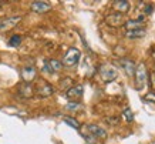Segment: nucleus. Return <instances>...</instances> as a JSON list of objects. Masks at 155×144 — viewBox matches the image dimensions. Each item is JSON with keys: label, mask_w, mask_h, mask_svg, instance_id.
Instances as JSON below:
<instances>
[{"label": "nucleus", "mask_w": 155, "mask_h": 144, "mask_svg": "<svg viewBox=\"0 0 155 144\" xmlns=\"http://www.w3.org/2000/svg\"><path fill=\"white\" fill-rule=\"evenodd\" d=\"M134 76H135V87L138 88V90H141L142 87H145L147 80H148V71H147V66L144 64V63L137 64Z\"/></svg>", "instance_id": "f257e3e1"}, {"label": "nucleus", "mask_w": 155, "mask_h": 144, "mask_svg": "<svg viewBox=\"0 0 155 144\" xmlns=\"http://www.w3.org/2000/svg\"><path fill=\"white\" fill-rule=\"evenodd\" d=\"M100 76H101V79H103L104 81L110 83V81H113V80L117 79L118 71H117V69H115L113 64L105 63V64L100 66Z\"/></svg>", "instance_id": "f03ea898"}, {"label": "nucleus", "mask_w": 155, "mask_h": 144, "mask_svg": "<svg viewBox=\"0 0 155 144\" xmlns=\"http://www.w3.org/2000/svg\"><path fill=\"white\" fill-rule=\"evenodd\" d=\"M81 57V53L78 49H74V47H71L67 50V53L64 54V59H63V66H67V67H73L78 63Z\"/></svg>", "instance_id": "7ed1b4c3"}, {"label": "nucleus", "mask_w": 155, "mask_h": 144, "mask_svg": "<svg viewBox=\"0 0 155 144\" xmlns=\"http://www.w3.org/2000/svg\"><path fill=\"white\" fill-rule=\"evenodd\" d=\"M21 17L20 16H10V17H5V19L0 20V33H6L14 29L17 24L20 23Z\"/></svg>", "instance_id": "20e7f679"}, {"label": "nucleus", "mask_w": 155, "mask_h": 144, "mask_svg": "<svg viewBox=\"0 0 155 144\" xmlns=\"http://www.w3.org/2000/svg\"><path fill=\"white\" fill-rule=\"evenodd\" d=\"M83 93H84V87L81 84H75L71 88H68L66 91V97L70 100V101H75L78 103L81 97H83Z\"/></svg>", "instance_id": "39448f33"}, {"label": "nucleus", "mask_w": 155, "mask_h": 144, "mask_svg": "<svg viewBox=\"0 0 155 144\" xmlns=\"http://www.w3.org/2000/svg\"><path fill=\"white\" fill-rule=\"evenodd\" d=\"M105 22H107V24L111 26V27H120V26H124L125 19H124V14L122 13L114 12V13L108 14L107 17H105Z\"/></svg>", "instance_id": "423d86ee"}, {"label": "nucleus", "mask_w": 155, "mask_h": 144, "mask_svg": "<svg viewBox=\"0 0 155 144\" xmlns=\"http://www.w3.org/2000/svg\"><path fill=\"white\" fill-rule=\"evenodd\" d=\"M34 93L37 94L38 97L46 98V97H50V96L54 93V88H53L51 84L46 83V81H41V83L37 86V88H34Z\"/></svg>", "instance_id": "0eeeda50"}, {"label": "nucleus", "mask_w": 155, "mask_h": 144, "mask_svg": "<svg viewBox=\"0 0 155 144\" xmlns=\"http://www.w3.org/2000/svg\"><path fill=\"white\" fill-rule=\"evenodd\" d=\"M145 22V17L144 16H140L137 19H131V20H125L124 23V27L127 32H131V30H138V29H142V24Z\"/></svg>", "instance_id": "6e6552de"}, {"label": "nucleus", "mask_w": 155, "mask_h": 144, "mask_svg": "<svg viewBox=\"0 0 155 144\" xmlns=\"http://www.w3.org/2000/svg\"><path fill=\"white\" fill-rule=\"evenodd\" d=\"M87 130H88V134H91L94 139H105L107 137V131L97 124H88Z\"/></svg>", "instance_id": "1a4fd4ad"}, {"label": "nucleus", "mask_w": 155, "mask_h": 144, "mask_svg": "<svg viewBox=\"0 0 155 144\" xmlns=\"http://www.w3.org/2000/svg\"><path fill=\"white\" fill-rule=\"evenodd\" d=\"M120 66L124 69V71L127 73V76H134L135 67H137L134 60H131V59H121V60H120Z\"/></svg>", "instance_id": "9d476101"}, {"label": "nucleus", "mask_w": 155, "mask_h": 144, "mask_svg": "<svg viewBox=\"0 0 155 144\" xmlns=\"http://www.w3.org/2000/svg\"><path fill=\"white\" fill-rule=\"evenodd\" d=\"M63 69V63L58 60H48L46 61V64H44V71H47V73H50V74H53V73H58L60 70Z\"/></svg>", "instance_id": "9b49d317"}, {"label": "nucleus", "mask_w": 155, "mask_h": 144, "mask_svg": "<svg viewBox=\"0 0 155 144\" xmlns=\"http://www.w3.org/2000/svg\"><path fill=\"white\" fill-rule=\"evenodd\" d=\"M37 76V70L34 69L33 66H28V67H24L21 70V77H23L24 83H31Z\"/></svg>", "instance_id": "f8f14e48"}, {"label": "nucleus", "mask_w": 155, "mask_h": 144, "mask_svg": "<svg viewBox=\"0 0 155 144\" xmlns=\"http://www.w3.org/2000/svg\"><path fill=\"white\" fill-rule=\"evenodd\" d=\"M30 9L36 13H46L48 10H51V5L47 2H33L30 5Z\"/></svg>", "instance_id": "ddd939ff"}, {"label": "nucleus", "mask_w": 155, "mask_h": 144, "mask_svg": "<svg viewBox=\"0 0 155 144\" xmlns=\"http://www.w3.org/2000/svg\"><path fill=\"white\" fill-rule=\"evenodd\" d=\"M19 94L21 96V97L24 98H30L34 96V88L33 86L30 83H24V84H20L19 87Z\"/></svg>", "instance_id": "4468645a"}, {"label": "nucleus", "mask_w": 155, "mask_h": 144, "mask_svg": "<svg viewBox=\"0 0 155 144\" xmlns=\"http://www.w3.org/2000/svg\"><path fill=\"white\" fill-rule=\"evenodd\" d=\"M145 36V29H138V30H131V32L125 33V37L131 39V40H137V39H141Z\"/></svg>", "instance_id": "2eb2a0df"}, {"label": "nucleus", "mask_w": 155, "mask_h": 144, "mask_svg": "<svg viewBox=\"0 0 155 144\" xmlns=\"http://www.w3.org/2000/svg\"><path fill=\"white\" fill-rule=\"evenodd\" d=\"M114 9L117 10L118 13H124V12H127V10L130 9V3H128V2H124V0H121V2H114Z\"/></svg>", "instance_id": "dca6fc26"}, {"label": "nucleus", "mask_w": 155, "mask_h": 144, "mask_svg": "<svg viewBox=\"0 0 155 144\" xmlns=\"http://www.w3.org/2000/svg\"><path fill=\"white\" fill-rule=\"evenodd\" d=\"M73 86H74V80L70 79V77H66V79H63L60 81V87L63 88V90H66V91L68 88L73 87Z\"/></svg>", "instance_id": "f3484780"}, {"label": "nucleus", "mask_w": 155, "mask_h": 144, "mask_svg": "<svg viewBox=\"0 0 155 144\" xmlns=\"http://www.w3.org/2000/svg\"><path fill=\"white\" fill-rule=\"evenodd\" d=\"M63 120H64V123H66V124H68V125H70V127H73V129H75V130H78V129H80V127H81V125H80V123H78V121L75 120L74 117H64Z\"/></svg>", "instance_id": "a211bd4d"}, {"label": "nucleus", "mask_w": 155, "mask_h": 144, "mask_svg": "<svg viewBox=\"0 0 155 144\" xmlns=\"http://www.w3.org/2000/svg\"><path fill=\"white\" fill-rule=\"evenodd\" d=\"M21 40H23V37L20 36V34H14V36H12L9 40V46L12 47H19L20 44H21Z\"/></svg>", "instance_id": "6ab92c4d"}, {"label": "nucleus", "mask_w": 155, "mask_h": 144, "mask_svg": "<svg viewBox=\"0 0 155 144\" xmlns=\"http://www.w3.org/2000/svg\"><path fill=\"white\" fill-rule=\"evenodd\" d=\"M122 117H124V120L127 121V123H132V121H134V114L131 113V110H130L128 107H125V108L122 110Z\"/></svg>", "instance_id": "aec40b11"}, {"label": "nucleus", "mask_w": 155, "mask_h": 144, "mask_svg": "<svg viewBox=\"0 0 155 144\" xmlns=\"http://www.w3.org/2000/svg\"><path fill=\"white\" fill-rule=\"evenodd\" d=\"M80 108H81V104L80 103H75V101H70L66 106V110H68V111H77V110H80Z\"/></svg>", "instance_id": "412c9836"}, {"label": "nucleus", "mask_w": 155, "mask_h": 144, "mask_svg": "<svg viewBox=\"0 0 155 144\" xmlns=\"http://www.w3.org/2000/svg\"><path fill=\"white\" fill-rule=\"evenodd\" d=\"M144 100L145 101H154L155 103V91H150L144 96Z\"/></svg>", "instance_id": "4be33fe9"}, {"label": "nucleus", "mask_w": 155, "mask_h": 144, "mask_svg": "<svg viewBox=\"0 0 155 144\" xmlns=\"http://www.w3.org/2000/svg\"><path fill=\"white\" fill-rule=\"evenodd\" d=\"M83 137H84L85 141H87L88 144H95V140H97V139H94L91 134H83Z\"/></svg>", "instance_id": "5701e85b"}, {"label": "nucleus", "mask_w": 155, "mask_h": 144, "mask_svg": "<svg viewBox=\"0 0 155 144\" xmlns=\"http://www.w3.org/2000/svg\"><path fill=\"white\" fill-rule=\"evenodd\" d=\"M150 83H151V87L154 88V91H155V71H151L150 73Z\"/></svg>", "instance_id": "b1692460"}, {"label": "nucleus", "mask_w": 155, "mask_h": 144, "mask_svg": "<svg viewBox=\"0 0 155 144\" xmlns=\"http://www.w3.org/2000/svg\"><path fill=\"white\" fill-rule=\"evenodd\" d=\"M152 10H154V6H152V5H147V6H145V13H147V14L152 13Z\"/></svg>", "instance_id": "393cba45"}, {"label": "nucleus", "mask_w": 155, "mask_h": 144, "mask_svg": "<svg viewBox=\"0 0 155 144\" xmlns=\"http://www.w3.org/2000/svg\"><path fill=\"white\" fill-rule=\"evenodd\" d=\"M152 57H154V61H155V51H154V53H152Z\"/></svg>", "instance_id": "a878e982"}, {"label": "nucleus", "mask_w": 155, "mask_h": 144, "mask_svg": "<svg viewBox=\"0 0 155 144\" xmlns=\"http://www.w3.org/2000/svg\"><path fill=\"white\" fill-rule=\"evenodd\" d=\"M0 6H2V3H0Z\"/></svg>", "instance_id": "bb28decb"}]
</instances>
